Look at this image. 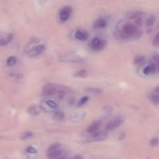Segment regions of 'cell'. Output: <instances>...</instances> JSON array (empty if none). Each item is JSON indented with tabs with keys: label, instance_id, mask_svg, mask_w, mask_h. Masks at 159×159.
<instances>
[{
	"label": "cell",
	"instance_id": "cell-27",
	"mask_svg": "<svg viewBox=\"0 0 159 159\" xmlns=\"http://www.w3.org/2000/svg\"><path fill=\"white\" fill-rule=\"evenodd\" d=\"M88 100H89V98H88V96H83L82 97V98L79 100L78 103L77 104V106L78 107H80V106H82L83 105L85 104L87 101H88Z\"/></svg>",
	"mask_w": 159,
	"mask_h": 159
},
{
	"label": "cell",
	"instance_id": "cell-10",
	"mask_svg": "<svg viewBox=\"0 0 159 159\" xmlns=\"http://www.w3.org/2000/svg\"><path fill=\"white\" fill-rule=\"evenodd\" d=\"M103 125V121L101 120L95 121L93 122H92L91 124L88 127L87 132L90 134H93L94 132H96Z\"/></svg>",
	"mask_w": 159,
	"mask_h": 159
},
{
	"label": "cell",
	"instance_id": "cell-14",
	"mask_svg": "<svg viewBox=\"0 0 159 159\" xmlns=\"http://www.w3.org/2000/svg\"><path fill=\"white\" fill-rule=\"evenodd\" d=\"M63 151L62 149H59L55 150V151H52L50 152H48L47 153V158L48 159H55L56 158L58 157L59 156H60L62 153Z\"/></svg>",
	"mask_w": 159,
	"mask_h": 159
},
{
	"label": "cell",
	"instance_id": "cell-4",
	"mask_svg": "<svg viewBox=\"0 0 159 159\" xmlns=\"http://www.w3.org/2000/svg\"><path fill=\"white\" fill-rule=\"evenodd\" d=\"M106 46V41L98 37L93 39L89 44L90 47L95 51H100L103 50Z\"/></svg>",
	"mask_w": 159,
	"mask_h": 159
},
{
	"label": "cell",
	"instance_id": "cell-19",
	"mask_svg": "<svg viewBox=\"0 0 159 159\" xmlns=\"http://www.w3.org/2000/svg\"><path fill=\"white\" fill-rule=\"evenodd\" d=\"M73 76L77 78H86L88 76V71L86 70H81L77 72L73 75Z\"/></svg>",
	"mask_w": 159,
	"mask_h": 159
},
{
	"label": "cell",
	"instance_id": "cell-12",
	"mask_svg": "<svg viewBox=\"0 0 159 159\" xmlns=\"http://www.w3.org/2000/svg\"><path fill=\"white\" fill-rule=\"evenodd\" d=\"M41 110L42 108L40 106L34 104L28 108V113L31 116H37L41 113Z\"/></svg>",
	"mask_w": 159,
	"mask_h": 159
},
{
	"label": "cell",
	"instance_id": "cell-18",
	"mask_svg": "<svg viewBox=\"0 0 159 159\" xmlns=\"http://www.w3.org/2000/svg\"><path fill=\"white\" fill-rule=\"evenodd\" d=\"M12 35L10 34L6 38L0 39V46H4L7 45V44H8L10 42H11L12 40Z\"/></svg>",
	"mask_w": 159,
	"mask_h": 159
},
{
	"label": "cell",
	"instance_id": "cell-25",
	"mask_svg": "<svg viewBox=\"0 0 159 159\" xmlns=\"http://www.w3.org/2000/svg\"><path fill=\"white\" fill-rule=\"evenodd\" d=\"M145 60V56L144 55H138L135 57L134 60V64L135 65H139L142 64Z\"/></svg>",
	"mask_w": 159,
	"mask_h": 159
},
{
	"label": "cell",
	"instance_id": "cell-15",
	"mask_svg": "<svg viewBox=\"0 0 159 159\" xmlns=\"http://www.w3.org/2000/svg\"><path fill=\"white\" fill-rule=\"evenodd\" d=\"M84 91L90 94H100L103 92L102 90L100 88L95 87H87L85 89H84Z\"/></svg>",
	"mask_w": 159,
	"mask_h": 159
},
{
	"label": "cell",
	"instance_id": "cell-3",
	"mask_svg": "<svg viewBox=\"0 0 159 159\" xmlns=\"http://www.w3.org/2000/svg\"><path fill=\"white\" fill-rule=\"evenodd\" d=\"M58 60L60 62H62L71 63H80L84 60L82 57H80L79 55H77L76 54H72V53L60 55L59 57Z\"/></svg>",
	"mask_w": 159,
	"mask_h": 159
},
{
	"label": "cell",
	"instance_id": "cell-17",
	"mask_svg": "<svg viewBox=\"0 0 159 159\" xmlns=\"http://www.w3.org/2000/svg\"><path fill=\"white\" fill-rule=\"evenodd\" d=\"M53 118H54L55 121H61L65 118V114L61 111H57L54 114Z\"/></svg>",
	"mask_w": 159,
	"mask_h": 159
},
{
	"label": "cell",
	"instance_id": "cell-1",
	"mask_svg": "<svg viewBox=\"0 0 159 159\" xmlns=\"http://www.w3.org/2000/svg\"><path fill=\"white\" fill-rule=\"evenodd\" d=\"M116 28L118 37L124 41H134L140 38L142 35V31L139 27L125 20L119 22Z\"/></svg>",
	"mask_w": 159,
	"mask_h": 159
},
{
	"label": "cell",
	"instance_id": "cell-22",
	"mask_svg": "<svg viewBox=\"0 0 159 159\" xmlns=\"http://www.w3.org/2000/svg\"><path fill=\"white\" fill-rule=\"evenodd\" d=\"M113 111V108L111 106H106L103 109V115L104 118L109 117Z\"/></svg>",
	"mask_w": 159,
	"mask_h": 159
},
{
	"label": "cell",
	"instance_id": "cell-8",
	"mask_svg": "<svg viewBox=\"0 0 159 159\" xmlns=\"http://www.w3.org/2000/svg\"><path fill=\"white\" fill-rule=\"evenodd\" d=\"M74 37L80 41H86L89 39L90 34L86 30H77L74 34Z\"/></svg>",
	"mask_w": 159,
	"mask_h": 159
},
{
	"label": "cell",
	"instance_id": "cell-20",
	"mask_svg": "<svg viewBox=\"0 0 159 159\" xmlns=\"http://www.w3.org/2000/svg\"><path fill=\"white\" fill-rule=\"evenodd\" d=\"M150 99H151V101L154 104L158 105L159 103V95L158 93H153L150 96Z\"/></svg>",
	"mask_w": 159,
	"mask_h": 159
},
{
	"label": "cell",
	"instance_id": "cell-6",
	"mask_svg": "<svg viewBox=\"0 0 159 159\" xmlns=\"http://www.w3.org/2000/svg\"><path fill=\"white\" fill-rule=\"evenodd\" d=\"M124 119L122 116H117L110 120L105 126V129L106 131H113L120 126L123 123Z\"/></svg>",
	"mask_w": 159,
	"mask_h": 159
},
{
	"label": "cell",
	"instance_id": "cell-34",
	"mask_svg": "<svg viewBox=\"0 0 159 159\" xmlns=\"http://www.w3.org/2000/svg\"><path fill=\"white\" fill-rule=\"evenodd\" d=\"M47 0H38V2L39 4H43L44 3H46Z\"/></svg>",
	"mask_w": 159,
	"mask_h": 159
},
{
	"label": "cell",
	"instance_id": "cell-2",
	"mask_svg": "<svg viewBox=\"0 0 159 159\" xmlns=\"http://www.w3.org/2000/svg\"><path fill=\"white\" fill-rule=\"evenodd\" d=\"M42 92L46 96L57 95L59 98H62L64 95L72 94L74 91L68 86L50 83L44 85Z\"/></svg>",
	"mask_w": 159,
	"mask_h": 159
},
{
	"label": "cell",
	"instance_id": "cell-21",
	"mask_svg": "<svg viewBox=\"0 0 159 159\" xmlns=\"http://www.w3.org/2000/svg\"><path fill=\"white\" fill-rule=\"evenodd\" d=\"M142 73L144 75H146V76L149 75H152L151 64L149 63V64L145 66L144 68L142 69Z\"/></svg>",
	"mask_w": 159,
	"mask_h": 159
},
{
	"label": "cell",
	"instance_id": "cell-23",
	"mask_svg": "<svg viewBox=\"0 0 159 159\" xmlns=\"http://www.w3.org/2000/svg\"><path fill=\"white\" fill-rule=\"evenodd\" d=\"M33 135V133L30 131H27L23 132V133H22L20 135V139L22 140H26L30 138H31V137Z\"/></svg>",
	"mask_w": 159,
	"mask_h": 159
},
{
	"label": "cell",
	"instance_id": "cell-5",
	"mask_svg": "<svg viewBox=\"0 0 159 159\" xmlns=\"http://www.w3.org/2000/svg\"><path fill=\"white\" fill-rule=\"evenodd\" d=\"M46 46L44 44H39L36 46L30 48L27 52V54L30 57H37L46 50Z\"/></svg>",
	"mask_w": 159,
	"mask_h": 159
},
{
	"label": "cell",
	"instance_id": "cell-35",
	"mask_svg": "<svg viewBox=\"0 0 159 159\" xmlns=\"http://www.w3.org/2000/svg\"><path fill=\"white\" fill-rule=\"evenodd\" d=\"M124 138H125V134H122L120 135V137L119 138V139L120 140H122V139H124Z\"/></svg>",
	"mask_w": 159,
	"mask_h": 159
},
{
	"label": "cell",
	"instance_id": "cell-26",
	"mask_svg": "<svg viewBox=\"0 0 159 159\" xmlns=\"http://www.w3.org/2000/svg\"><path fill=\"white\" fill-rule=\"evenodd\" d=\"M16 63V59L14 56L10 57L7 60V65L8 66H9V67L15 65Z\"/></svg>",
	"mask_w": 159,
	"mask_h": 159
},
{
	"label": "cell",
	"instance_id": "cell-32",
	"mask_svg": "<svg viewBox=\"0 0 159 159\" xmlns=\"http://www.w3.org/2000/svg\"><path fill=\"white\" fill-rule=\"evenodd\" d=\"M75 102V99H74L73 98H70L69 100H68V103L70 104H71V105H73L74 104Z\"/></svg>",
	"mask_w": 159,
	"mask_h": 159
},
{
	"label": "cell",
	"instance_id": "cell-7",
	"mask_svg": "<svg viewBox=\"0 0 159 159\" xmlns=\"http://www.w3.org/2000/svg\"><path fill=\"white\" fill-rule=\"evenodd\" d=\"M73 10L72 7L67 6L62 8L59 11V17L62 21H67L72 15Z\"/></svg>",
	"mask_w": 159,
	"mask_h": 159
},
{
	"label": "cell",
	"instance_id": "cell-33",
	"mask_svg": "<svg viewBox=\"0 0 159 159\" xmlns=\"http://www.w3.org/2000/svg\"><path fill=\"white\" fill-rule=\"evenodd\" d=\"M73 159H83V157L80 155H77L73 158Z\"/></svg>",
	"mask_w": 159,
	"mask_h": 159
},
{
	"label": "cell",
	"instance_id": "cell-11",
	"mask_svg": "<svg viewBox=\"0 0 159 159\" xmlns=\"http://www.w3.org/2000/svg\"><path fill=\"white\" fill-rule=\"evenodd\" d=\"M108 137V133L106 131H101L95 132L94 133H93L91 135V138L95 141H100L103 140L107 138Z\"/></svg>",
	"mask_w": 159,
	"mask_h": 159
},
{
	"label": "cell",
	"instance_id": "cell-16",
	"mask_svg": "<svg viewBox=\"0 0 159 159\" xmlns=\"http://www.w3.org/2000/svg\"><path fill=\"white\" fill-rule=\"evenodd\" d=\"M156 21V17L152 15H150L145 21V25H146L147 27L148 28H151V27L153 26V24H155Z\"/></svg>",
	"mask_w": 159,
	"mask_h": 159
},
{
	"label": "cell",
	"instance_id": "cell-28",
	"mask_svg": "<svg viewBox=\"0 0 159 159\" xmlns=\"http://www.w3.org/2000/svg\"><path fill=\"white\" fill-rule=\"evenodd\" d=\"M46 104L48 107H50L52 109H55L57 107V103L53 100H47L46 101Z\"/></svg>",
	"mask_w": 159,
	"mask_h": 159
},
{
	"label": "cell",
	"instance_id": "cell-13",
	"mask_svg": "<svg viewBox=\"0 0 159 159\" xmlns=\"http://www.w3.org/2000/svg\"><path fill=\"white\" fill-rule=\"evenodd\" d=\"M144 15V12L140 11H135L128 12L127 15V17L131 20H132V19L134 20L136 18H138V17H139L143 16Z\"/></svg>",
	"mask_w": 159,
	"mask_h": 159
},
{
	"label": "cell",
	"instance_id": "cell-31",
	"mask_svg": "<svg viewBox=\"0 0 159 159\" xmlns=\"http://www.w3.org/2000/svg\"><path fill=\"white\" fill-rule=\"evenodd\" d=\"M28 152L30 153H37V151L36 149L32 147H30L28 149Z\"/></svg>",
	"mask_w": 159,
	"mask_h": 159
},
{
	"label": "cell",
	"instance_id": "cell-30",
	"mask_svg": "<svg viewBox=\"0 0 159 159\" xmlns=\"http://www.w3.org/2000/svg\"><path fill=\"white\" fill-rule=\"evenodd\" d=\"M158 37H159V34L158 33H157L156 34V37H154L153 40V42H152V44H153V46L154 47H157L159 45V41H158Z\"/></svg>",
	"mask_w": 159,
	"mask_h": 159
},
{
	"label": "cell",
	"instance_id": "cell-29",
	"mask_svg": "<svg viewBox=\"0 0 159 159\" xmlns=\"http://www.w3.org/2000/svg\"><path fill=\"white\" fill-rule=\"evenodd\" d=\"M150 144L152 145V147H157L158 145V139L157 137L155 138H153L151 139V141H150Z\"/></svg>",
	"mask_w": 159,
	"mask_h": 159
},
{
	"label": "cell",
	"instance_id": "cell-9",
	"mask_svg": "<svg viewBox=\"0 0 159 159\" xmlns=\"http://www.w3.org/2000/svg\"><path fill=\"white\" fill-rule=\"evenodd\" d=\"M108 20L105 17H99L98 19H97L93 24V27L95 29H103L106 28L108 25Z\"/></svg>",
	"mask_w": 159,
	"mask_h": 159
},
{
	"label": "cell",
	"instance_id": "cell-24",
	"mask_svg": "<svg viewBox=\"0 0 159 159\" xmlns=\"http://www.w3.org/2000/svg\"><path fill=\"white\" fill-rule=\"evenodd\" d=\"M62 146L61 144L60 143H55V144H53L52 145H51L47 149V152H52V151H55V150H57V149H60Z\"/></svg>",
	"mask_w": 159,
	"mask_h": 159
}]
</instances>
